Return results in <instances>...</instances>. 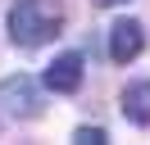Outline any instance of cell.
<instances>
[{
  "mask_svg": "<svg viewBox=\"0 0 150 145\" xmlns=\"http://www.w3.org/2000/svg\"><path fill=\"white\" fill-rule=\"evenodd\" d=\"M59 27H64V5L59 0H18L9 9V36L23 50H37V45L55 41Z\"/></svg>",
  "mask_w": 150,
  "mask_h": 145,
  "instance_id": "obj_1",
  "label": "cell"
},
{
  "mask_svg": "<svg viewBox=\"0 0 150 145\" xmlns=\"http://www.w3.org/2000/svg\"><path fill=\"white\" fill-rule=\"evenodd\" d=\"M141 45H146V32H141L137 18H118L109 27V59L114 63H132L141 54Z\"/></svg>",
  "mask_w": 150,
  "mask_h": 145,
  "instance_id": "obj_2",
  "label": "cell"
},
{
  "mask_svg": "<svg viewBox=\"0 0 150 145\" xmlns=\"http://www.w3.org/2000/svg\"><path fill=\"white\" fill-rule=\"evenodd\" d=\"M41 82H46L50 91H59V95H73V91L82 86V54H73V50H68V54H55V63L46 68Z\"/></svg>",
  "mask_w": 150,
  "mask_h": 145,
  "instance_id": "obj_3",
  "label": "cell"
},
{
  "mask_svg": "<svg viewBox=\"0 0 150 145\" xmlns=\"http://www.w3.org/2000/svg\"><path fill=\"white\" fill-rule=\"evenodd\" d=\"M0 104L9 109V113H18V118H32L41 109V100H37V86L28 77H5L0 82Z\"/></svg>",
  "mask_w": 150,
  "mask_h": 145,
  "instance_id": "obj_4",
  "label": "cell"
},
{
  "mask_svg": "<svg viewBox=\"0 0 150 145\" xmlns=\"http://www.w3.org/2000/svg\"><path fill=\"white\" fill-rule=\"evenodd\" d=\"M123 113L137 127H150V82H132L123 91Z\"/></svg>",
  "mask_w": 150,
  "mask_h": 145,
  "instance_id": "obj_5",
  "label": "cell"
},
{
  "mask_svg": "<svg viewBox=\"0 0 150 145\" xmlns=\"http://www.w3.org/2000/svg\"><path fill=\"white\" fill-rule=\"evenodd\" d=\"M73 141L77 145H105V127H77Z\"/></svg>",
  "mask_w": 150,
  "mask_h": 145,
  "instance_id": "obj_6",
  "label": "cell"
},
{
  "mask_svg": "<svg viewBox=\"0 0 150 145\" xmlns=\"http://www.w3.org/2000/svg\"><path fill=\"white\" fill-rule=\"evenodd\" d=\"M96 5H123V0H96Z\"/></svg>",
  "mask_w": 150,
  "mask_h": 145,
  "instance_id": "obj_7",
  "label": "cell"
}]
</instances>
